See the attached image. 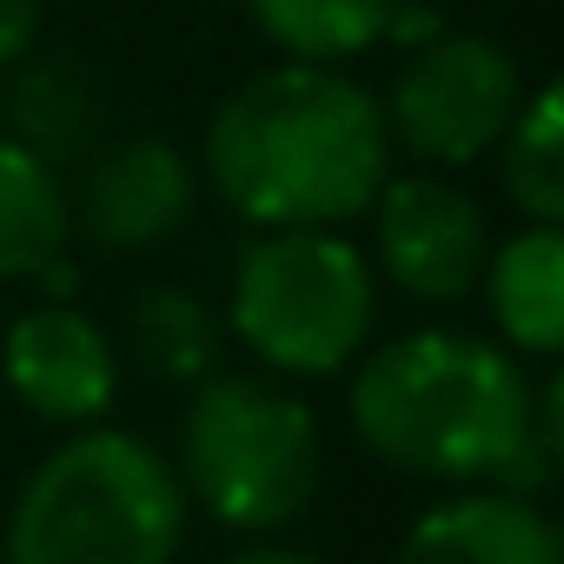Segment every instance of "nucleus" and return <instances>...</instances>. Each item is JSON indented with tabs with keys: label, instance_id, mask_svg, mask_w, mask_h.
<instances>
[{
	"label": "nucleus",
	"instance_id": "f257e3e1",
	"mask_svg": "<svg viewBox=\"0 0 564 564\" xmlns=\"http://www.w3.org/2000/svg\"><path fill=\"white\" fill-rule=\"evenodd\" d=\"M352 432L359 445L425 485H505L544 498L557 471V419L564 386L524 372L518 352L478 333L419 326L359 352L352 366Z\"/></svg>",
	"mask_w": 564,
	"mask_h": 564
},
{
	"label": "nucleus",
	"instance_id": "f03ea898",
	"mask_svg": "<svg viewBox=\"0 0 564 564\" xmlns=\"http://www.w3.org/2000/svg\"><path fill=\"white\" fill-rule=\"evenodd\" d=\"M206 186L252 232L352 226L392 173L379 94L346 67L279 61L239 80L199 140Z\"/></svg>",
	"mask_w": 564,
	"mask_h": 564
},
{
	"label": "nucleus",
	"instance_id": "7ed1b4c3",
	"mask_svg": "<svg viewBox=\"0 0 564 564\" xmlns=\"http://www.w3.org/2000/svg\"><path fill=\"white\" fill-rule=\"evenodd\" d=\"M186 518L166 452L120 425H80L21 478L0 564H180Z\"/></svg>",
	"mask_w": 564,
	"mask_h": 564
},
{
	"label": "nucleus",
	"instance_id": "20e7f679",
	"mask_svg": "<svg viewBox=\"0 0 564 564\" xmlns=\"http://www.w3.org/2000/svg\"><path fill=\"white\" fill-rule=\"evenodd\" d=\"M173 478L186 511L232 538H272L313 511L326 478V432L300 386L272 372H213L186 392Z\"/></svg>",
	"mask_w": 564,
	"mask_h": 564
},
{
	"label": "nucleus",
	"instance_id": "39448f33",
	"mask_svg": "<svg viewBox=\"0 0 564 564\" xmlns=\"http://www.w3.org/2000/svg\"><path fill=\"white\" fill-rule=\"evenodd\" d=\"M226 333L272 379H333L379 326V272L346 226L259 232L226 286Z\"/></svg>",
	"mask_w": 564,
	"mask_h": 564
},
{
	"label": "nucleus",
	"instance_id": "423d86ee",
	"mask_svg": "<svg viewBox=\"0 0 564 564\" xmlns=\"http://www.w3.org/2000/svg\"><path fill=\"white\" fill-rule=\"evenodd\" d=\"M524 94L531 87H524L518 61L491 34L445 28L405 54L379 113H386V140L405 147L425 173H465L498 153Z\"/></svg>",
	"mask_w": 564,
	"mask_h": 564
},
{
	"label": "nucleus",
	"instance_id": "0eeeda50",
	"mask_svg": "<svg viewBox=\"0 0 564 564\" xmlns=\"http://www.w3.org/2000/svg\"><path fill=\"white\" fill-rule=\"evenodd\" d=\"M372 219V272L392 293L419 306H458L478 293V272L491 252L485 206L452 173H386V186L366 206Z\"/></svg>",
	"mask_w": 564,
	"mask_h": 564
},
{
	"label": "nucleus",
	"instance_id": "6e6552de",
	"mask_svg": "<svg viewBox=\"0 0 564 564\" xmlns=\"http://www.w3.org/2000/svg\"><path fill=\"white\" fill-rule=\"evenodd\" d=\"M120 372H127V359L107 339V326L67 300H41L0 339V379H8V392L34 419L67 425V432L100 425L120 405Z\"/></svg>",
	"mask_w": 564,
	"mask_h": 564
},
{
	"label": "nucleus",
	"instance_id": "1a4fd4ad",
	"mask_svg": "<svg viewBox=\"0 0 564 564\" xmlns=\"http://www.w3.org/2000/svg\"><path fill=\"white\" fill-rule=\"evenodd\" d=\"M67 199H74V232L87 226L107 252H147V246H166L193 219L199 180H193L186 147L160 133H127V140L94 147L87 180Z\"/></svg>",
	"mask_w": 564,
	"mask_h": 564
},
{
	"label": "nucleus",
	"instance_id": "9d476101",
	"mask_svg": "<svg viewBox=\"0 0 564 564\" xmlns=\"http://www.w3.org/2000/svg\"><path fill=\"white\" fill-rule=\"evenodd\" d=\"M392 564H564V538L544 498L505 485H458L399 531Z\"/></svg>",
	"mask_w": 564,
	"mask_h": 564
},
{
	"label": "nucleus",
	"instance_id": "9b49d317",
	"mask_svg": "<svg viewBox=\"0 0 564 564\" xmlns=\"http://www.w3.org/2000/svg\"><path fill=\"white\" fill-rule=\"evenodd\" d=\"M478 293L491 313V333L518 359H557L564 346V232L557 226H518L511 239H491Z\"/></svg>",
	"mask_w": 564,
	"mask_h": 564
},
{
	"label": "nucleus",
	"instance_id": "f8f14e48",
	"mask_svg": "<svg viewBox=\"0 0 564 564\" xmlns=\"http://www.w3.org/2000/svg\"><path fill=\"white\" fill-rule=\"evenodd\" d=\"M74 246V199L61 166L0 133V286L41 279Z\"/></svg>",
	"mask_w": 564,
	"mask_h": 564
},
{
	"label": "nucleus",
	"instance_id": "ddd939ff",
	"mask_svg": "<svg viewBox=\"0 0 564 564\" xmlns=\"http://www.w3.org/2000/svg\"><path fill=\"white\" fill-rule=\"evenodd\" d=\"M226 319L193 286H140L127 300V359L160 386H199L219 372Z\"/></svg>",
	"mask_w": 564,
	"mask_h": 564
},
{
	"label": "nucleus",
	"instance_id": "4468645a",
	"mask_svg": "<svg viewBox=\"0 0 564 564\" xmlns=\"http://www.w3.org/2000/svg\"><path fill=\"white\" fill-rule=\"evenodd\" d=\"M399 0H246L252 28L286 54L313 67H346L352 54L386 47Z\"/></svg>",
	"mask_w": 564,
	"mask_h": 564
},
{
	"label": "nucleus",
	"instance_id": "2eb2a0df",
	"mask_svg": "<svg viewBox=\"0 0 564 564\" xmlns=\"http://www.w3.org/2000/svg\"><path fill=\"white\" fill-rule=\"evenodd\" d=\"M498 186L524 226H564V94L531 87L498 140Z\"/></svg>",
	"mask_w": 564,
	"mask_h": 564
},
{
	"label": "nucleus",
	"instance_id": "dca6fc26",
	"mask_svg": "<svg viewBox=\"0 0 564 564\" xmlns=\"http://www.w3.org/2000/svg\"><path fill=\"white\" fill-rule=\"evenodd\" d=\"M8 140L34 147L47 166L74 160L94 147V87L80 80V67L67 61H14V87H8Z\"/></svg>",
	"mask_w": 564,
	"mask_h": 564
},
{
	"label": "nucleus",
	"instance_id": "f3484780",
	"mask_svg": "<svg viewBox=\"0 0 564 564\" xmlns=\"http://www.w3.org/2000/svg\"><path fill=\"white\" fill-rule=\"evenodd\" d=\"M41 28H47V0H0V67L28 61Z\"/></svg>",
	"mask_w": 564,
	"mask_h": 564
},
{
	"label": "nucleus",
	"instance_id": "a211bd4d",
	"mask_svg": "<svg viewBox=\"0 0 564 564\" xmlns=\"http://www.w3.org/2000/svg\"><path fill=\"white\" fill-rule=\"evenodd\" d=\"M219 564H326L319 551H306V544H286V538H246L232 557H219Z\"/></svg>",
	"mask_w": 564,
	"mask_h": 564
}]
</instances>
